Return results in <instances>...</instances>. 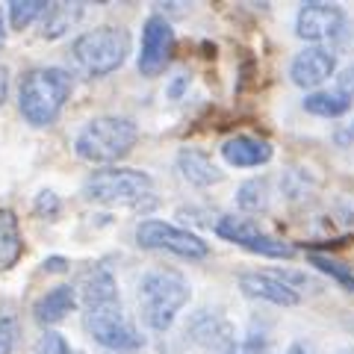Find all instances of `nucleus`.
<instances>
[{
  "label": "nucleus",
  "mask_w": 354,
  "mask_h": 354,
  "mask_svg": "<svg viewBox=\"0 0 354 354\" xmlns=\"http://www.w3.org/2000/svg\"><path fill=\"white\" fill-rule=\"evenodd\" d=\"M80 15H83V3H50L41 18V36L44 39L65 36V32L77 24Z\"/></svg>",
  "instance_id": "aec40b11"
},
{
  "label": "nucleus",
  "mask_w": 354,
  "mask_h": 354,
  "mask_svg": "<svg viewBox=\"0 0 354 354\" xmlns=\"http://www.w3.org/2000/svg\"><path fill=\"white\" fill-rule=\"evenodd\" d=\"M3 44H6V15L0 12V50H3Z\"/></svg>",
  "instance_id": "2f4dec72"
},
{
  "label": "nucleus",
  "mask_w": 354,
  "mask_h": 354,
  "mask_svg": "<svg viewBox=\"0 0 354 354\" xmlns=\"http://www.w3.org/2000/svg\"><path fill=\"white\" fill-rule=\"evenodd\" d=\"M130 57V32L124 27L86 30L71 41V62L88 80L118 71Z\"/></svg>",
  "instance_id": "20e7f679"
},
{
  "label": "nucleus",
  "mask_w": 354,
  "mask_h": 354,
  "mask_svg": "<svg viewBox=\"0 0 354 354\" xmlns=\"http://www.w3.org/2000/svg\"><path fill=\"white\" fill-rule=\"evenodd\" d=\"M186 86H189V77L180 74V77H177V80L169 86V97H171V101H177V97H180V95L186 92Z\"/></svg>",
  "instance_id": "cd10ccee"
},
{
  "label": "nucleus",
  "mask_w": 354,
  "mask_h": 354,
  "mask_svg": "<svg viewBox=\"0 0 354 354\" xmlns=\"http://www.w3.org/2000/svg\"><path fill=\"white\" fill-rule=\"evenodd\" d=\"M41 269L44 272H65V269H68V260H65V257H48L41 263Z\"/></svg>",
  "instance_id": "c85d7f7f"
},
{
  "label": "nucleus",
  "mask_w": 354,
  "mask_h": 354,
  "mask_svg": "<svg viewBox=\"0 0 354 354\" xmlns=\"http://www.w3.org/2000/svg\"><path fill=\"white\" fill-rule=\"evenodd\" d=\"M186 334L192 337V342H198V346H204V348L227 351L236 342L234 325H230L221 313H213V310H201V313H195L189 319V325H186Z\"/></svg>",
  "instance_id": "4468645a"
},
{
  "label": "nucleus",
  "mask_w": 354,
  "mask_h": 354,
  "mask_svg": "<svg viewBox=\"0 0 354 354\" xmlns=\"http://www.w3.org/2000/svg\"><path fill=\"white\" fill-rule=\"evenodd\" d=\"M174 48H177V36H174L171 21L160 12H151L145 18V24H142V39H139V53H136L139 74L160 77L171 65Z\"/></svg>",
  "instance_id": "1a4fd4ad"
},
{
  "label": "nucleus",
  "mask_w": 354,
  "mask_h": 354,
  "mask_svg": "<svg viewBox=\"0 0 354 354\" xmlns=\"http://www.w3.org/2000/svg\"><path fill=\"white\" fill-rule=\"evenodd\" d=\"M74 307H77L74 286L59 283V286H53V290H48L36 304H32V319H36L39 325H44V328H53V325H59Z\"/></svg>",
  "instance_id": "dca6fc26"
},
{
  "label": "nucleus",
  "mask_w": 354,
  "mask_h": 354,
  "mask_svg": "<svg viewBox=\"0 0 354 354\" xmlns=\"http://www.w3.org/2000/svg\"><path fill=\"white\" fill-rule=\"evenodd\" d=\"M351 136H354V124H351Z\"/></svg>",
  "instance_id": "473e14b6"
},
{
  "label": "nucleus",
  "mask_w": 354,
  "mask_h": 354,
  "mask_svg": "<svg viewBox=\"0 0 354 354\" xmlns=\"http://www.w3.org/2000/svg\"><path fill=\"white\" fill-rule=\"evenodd\" d=\"M83 328L97 346H104L106 351H139L145 346L142 330L133 325V319L124 313L121 298L104 304L83 307Z\"/></svg>",
  "instance_id": "423d86ee"
},
{
  "label": "nucleus",
  "mask_w": 354,
  "mask_h": 354,
  "mask_svg": "<svg viewBox=\"0 0 354 354\" xmlns=\"http://www.w3.org/2000/svg\"><path fill=\"white\" fill-rule=\"evenodd\" d=\"M337 74V53L322 44H307L290 62V80L304 92H319V86L328 83Z\"/></svg>",
  "instance_id": "9b49d317"
},
{
  "label": "nucleus",
  "mask_w": 354,
  "mask_h": 354,
  "mask_svg": "<svg viewBox=\"0 0 354 354\" xmlns=\"http://www.w3.org/2000/svg\"><path fill=\"white\" fill-rule=\"evenodd\" d=\"M192 298V286L174 269H153L148 274H142L139 281V307H142V319L151 330L165 334L177 313L189 304Z\"/></svg>",
  "instance_id": "7ed1b4c3"
},
{
  "label": "nucleus",
  "mask_w": 354,
  "mask_h": 354,
  "mask_svg": "<svg viewBox=\"0 0 354 354\" xmlns=\"http://www.w3.org/2000/svg\"><path fill=\"white\" fill-rule=\"evenodd\" d=\"M32 209H36V216H41V218H57L62 213V201H59L57 192L41 189L36 195V201H32Z\"/></svg>",
  "instance_id": "b1692460"
},
{
  "label": "nucleus",
  "mask_w": 354,
  "mask_h": 354,
  "mask_svg": "<svg viewBox=\"0 0 354 354\" xmlns=\"http://www.w3.org/2000/svg\"><path fill=\"white\" fill-rule=\"evenodd\" d=\"M354 97L342 95L339 88H319V92H307L301 109L316 118H342L351 109Z\"/></svg>",
  "instance_id": "6ab92c4d"
},
{
  "label": "nucleus",
  "mask_w": 354,
  "mask_h": 354,
  "mask_svg": "<svg viewBox=\"0 0 354 354\" xmlns=\"http://www.w3.org/2000/svg\"><path fill=\"white\" fill-rule=\"evenodd\" d=\"M174 162H177V171H180L183 180L198 186V189H209V186H218L225 180V171H221L213 162V157L204 153L201 148H180Z\"/></svg>",
  "instance_id": "2eb2a0df"
},
{
  "label": "nucleus",
  "mask_w": 354,
  "mask_h": 354,
  "mask_svg": "<svg viewBox=\"0 0 354 354\" xmlns=\"http://www.w3.org/2000/svg\"><path fill=\"white\" fill-rule=\"evenodd\" d=\"M80 298H83V307L115 301V298H118L115 274L109 272L106 266H101V263L88 266V269L83 272V278H80Z\"/></svg>",
  "instance_id": "a211bd4d"
},
{
  "label": "nucleus",
  "mask_w": 354,
  "mask_h": 354,
  "mask_svg": "<svg viewBox=\"0 0 354 354\" xmlns=\"http://www.w3.org/2000/svg\"><path fill=\"white\" fill-rule=\"evenodd\" d=\"M139 127L133 118L124 115H97L77 130L74 136V153L83 162L92 165H113L124 160L127 153L136 148Z\"/></svg>",
  "instance_id": "f03ea898"
},
{
  "label": "nucleus",
  "mask_w": 354,
  "mask_h": 354,
  "mask_svg": "<svg viewBox=\"0 0 354 354\" xmlns=\"http://www.w3.org/2000/svg\"><path fill=\"white\" fill-rule=\"evenodd\" d=\"M225 354H266V337L263 334H248L236 339Z\"/></svg>",
  "instance_id": "a878e982"
},
{
  "label": "nucleus",
  "mask_w": 354,
  "mask_h": 354,
  "mask_svg": "<svg viewBox=\"0 0 354 354\" xmlns=\"http://www.w3.org/2000/svg\"><path fill=\"white\" fill-rule=\"evenodd\" d=\"M6 95H9V68H3V65H0V106H3Z\"/></svg>",
  "instance_id": "c756f323"
},
{
  "label": "nucleus",
  "mask_w": 354,
  "mask_h": 354,
  "mask_svg": "<svg viewBox=\"0 0 354 354\" xmlns=\"http://www.w3.org/2000/svg\"><path fill=\"white\" fill-rule=\"evenodd\" d=\"M21 257H24V234H21L18 213L0 207V272L15 269Z\"/></svg>",
  "instance_id": "f3484780"
},
{
  "label": "nucleus",
  "mask_w": 354,
  "mask_h": 354,
  "mask_svg": "<svg viewBox=\"0 0 354 354\" xmlns=\"http://www.w3.org/2000/svg\"><path fill=\"white\" fill-rule=\"evenodd\" d=\"M221 160L230 169H260V165L272 162L274 157V148L269 145L266 139H257V136H248V133H236L221 142Z\"/></svg>",
  "instance_id": "ddd939ff"
},
{
  "label": "nucleus",
  "mask_w": 354,
  "mask_h": 354,
  "mask_svg": "<svg viewBox=\"0 0 354 354\" xmlns=\"http://www.w3.org/2000/svg\"><path fill=\"white\" fill-rule=\"evenodd\" d=\"M216 236L236 248H245L248 254H257V257H269V260L295 257V245H290V242H283L278 236L263 234L251 218H242V216H221L216 221Z\"/></svg>",
  "instance_id": "6e6552de"
},
{
  "label": "nucleus",
  "mask_w": 354,
  "mask_h": 354,
  "mask_svg": "<svg viewBox=\"0 0 354 354\" xmlns=\"http://www.w3.org/2000/svg\"><path fill=\"white\" fill-rule=\"evenodd\" d=\"M48 6V0H12L9 3V24H12V30H27L39 18H44Z\"/></svg>",
  "instance_id": "5701e85b"
},
{
  "label": "nucleus",
  "mask_w": 354,
  "mask_h": 354,
  "mask_svg": "<svg viewBox=\"0 0 354 354\" xmlns=\"http://www.w3.org/2000/svg\"><path fill=\"white\" fill-rule=\"evenodd\" d=\"M283 354H316V351H313V348H310V346H307V342H292V346H290V348H286Z\"/></svg>",
  "instance_id": "7c9ffc66"
},
{
  "label": "nucleus",
  "mask_w": 354,
  "mask_h": 354,
  "mask_svg": "<svg viewBox=\"0 0 354 354\" xmlns=\"http://www.w3.org/2000/svg\"><path fill=\"white\" fill-rule=\"evenodd\" d=\"M342 354H354V351H342Z\"/></svg>",
  "instance_id": "72a5a7b5"
},
{
  "label": "nucleus",
  "mask_w": 354,
  "mask_h": 354,
  "mask_svg": "<svg viewBox=\"0 0 354 354\" xmlns=\"http://www.w3.org/2000/svg\"><path fill=\"white\" fill-rule=\"evenodd\" d=\"M83 198L104 207H153V177L139 169H97L86 177Z\"/></svg>",
  "instance_id": "39448f33"
},
{
  "label": "nucleus",
  "mask_w": 354,
  "mask_h": 354,
  "mask_svg": "<svg viewBox=\"0 0 354 354\" xmlns=\"http://www.w3.org/2000/svg\"><path fill=\"white\" fill-rule=\"evenodd\" d=\"M236 207L242 213H260L269 207V177H251V180L239 183Z\"/></svg>",
  "instance_id": "4be33fe9"
},
{
  "label": "nucleus",
  "mask_w": 354,
  "mask_h": 354,
  "mask_svg": "<svg viewBox=\"0 0 354 354\" xmlns=\"http://www.w3.org/2000/svg\"><path fill=\"white\" fill-rule=\"evenodd\" d=\"M39 354H77V351L71 348V342L62 334H57V330H44V337L39 342Z\"/></svg>",
  "instance_id": "393cba45"
},
{
  "label": "nucleus",
  "mask_w": 354,
  "mask_h": 354,
  "mask_svg": "<svg viewBox=\"0 0 354 354\" xmlns=\"http://www.w3.org/2000/svg\"><path fill=\"white\" fill-rule=\"evenodd\" d=\"M307 266H313L316 272H322L325 278H330L346 292H354V269L351 266L339 263V260L330 257V254H322V251H307Z\"/></svg>",
  "instance_id": "412c9836"
},
{
  "label": "nucleus",
  "mask_w": 354,
  "mask_h": 354,
  "mask_svg": "<svg viewBox=\"0 0 354 354\" xmlns=\"http://www.w3.org/2000/svg\"><path fill=\"white\" fill-rule=\"evenodd\" d=\"M346 24V12L337 3H325V0H307L295 12V36L307 44H322L337 39Z\"/></svg>",
  "instance_id": "9d476101"
},
{
  "label": "nucleus",
  "mask_w": 354,
  "mask_h": 354,
  "mask_svg": "<svg viewBox=\"0 0 354 354\" xmlns=\"http://www.w3.org/2000/svg\"><path fill=\"white\" fill-rule=\"evenodd\" d=\"M133 239L145 251H169L174 257L189 260V263L209 257V242L192 234L189 227L171 225V221H162V218H142L136 230H133Z\"/></svg>",
  "instance_id": "0eeeda50"
},
{
  "label": "nucleus",
  "mask_w": 354,
  "mask_h": 354,
  "mask_svg": "<svg viewBox=\"0 0 354 354\" xmlns=\"http://www.w3.org/2000/svg\"><path fill=\"white\" fill-rule=\"evenodd\" d=\"M236 283H239L242 295L257 298V301H269L274 307H295L301 301V292L286 286L274 272H242Z\"/></svg>",
  "instance_id": "f8f14e48"
},
{
  "label": "nucleus",
  "mask_w": 354,
  "mask_h": 354,
  "mask_svg": "<svg viewBox=\"0 0 354 354\" xmlns=\"http://www.w3.org/2000/svg\"><path fill=\"white\" fill-rule=\"evenodd\" d=\"M15 337H18V322L12 316H3L0 319V354H12Z\"/></svg>",
  "instance_id": "bb28decb"
},
{
  "label": "nucleus",
  "mask_w": 354,
  "mask_h": 354,
  "mask_svg": "<svg viewBox=\"0 0 354 354\" xmlns=\"http://www.w3.org/2000/svg\"><path fill=\"white\" fill-rule=\"evenodd\" d=\"M74 77L59 65H41L21 77L18 88V109L27 124L32 127H50L57 124L65 104L71 101Z\"/></svg>",
  "instance_id": "f257e3e1"
}]
</instances>
